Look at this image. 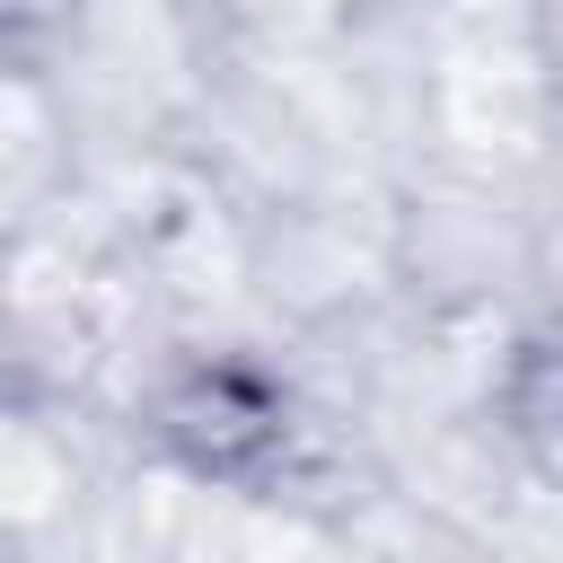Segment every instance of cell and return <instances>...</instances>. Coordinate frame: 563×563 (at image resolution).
Returning a JSON list of instances; mask_svg holds the SVG:
<instances>
[{
  "label": "cell",
  "mask_w": 563,
  "mask_h": 563,
  "mask_svg": "<svg viewBox=\"0 0 563 563\" xmlns=\"http://www.w3.org/2000/svg\"><path fill=\"white\" fill-rule=\"evenodd\" d=\"M493 431L510 440V457L563 493V325H537L501 352L493 369Z\"/></svg>",
  "instance_id": "cell-2"
},
{
  "label": "cell",
  "mask_w": 563,
  "mask_h": 563,
  "mask_svg": "<svg viewBox=\"0 0 563 563\" xmlns=\"http://www.w3.org/2000/svg\"><path fill=\"white\" fill-rule=\"evenodd\" d=\"M299 396L282 387V369H264L255 352L229 343H194L167 352L141 396H132V440L211 493H273L299 466Z\"/></svg>",
  "instance_id": "cell-1"
},
{
  "label": "cell",
  "mask_w": 563,
  "mask_h": 563,
  "mask_svg": "<svg viewBox=\"0 0 563 563\" xmlns=\"http://www.w3.org/2000/svg\"><path fill=\"white\" fill-rule=\"evenodd\" d=\"M88 0H0V62H35L79 26Z\"/></svg>",
  "instance_id": "cell-3"
}]
</instances>
